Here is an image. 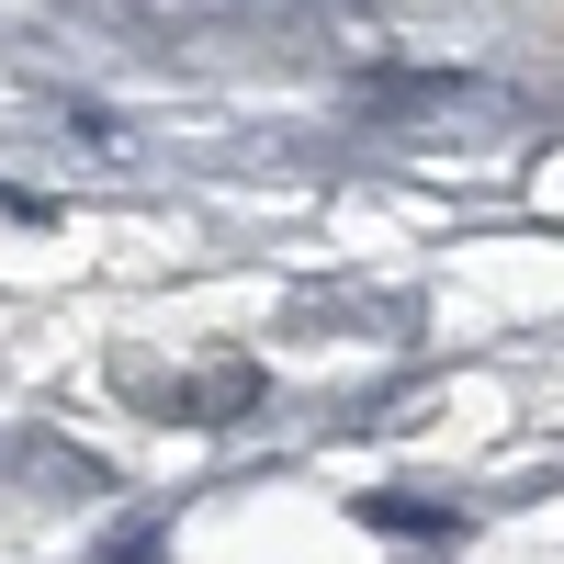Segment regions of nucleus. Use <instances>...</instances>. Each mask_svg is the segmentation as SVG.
I'll return each mask as SVG.
<instances>
[{"label": "nucleus", "mask_w": 564, "mask_h": 564, "mask_svg": "<svg viewBox=\"0 0 564 564\" xmlns=\"http://www.w3.org/2000/svg\"><path fill=\"white\" fill-rule=\"evenodd\" d=\"M249 372H215V384H170V417H238Z\"/></svg>", "instance_id": "f257e3e1"}]
</instances>
